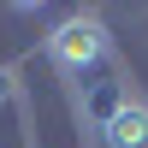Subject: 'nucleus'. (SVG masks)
I'll list each match as a JSON object with an SVG mask.
<instances>
[{"mask_svg":"<svg viewBox=\"0 0 148 148\" xmlns=\"http://www.w3.org/2000/svg\"><path fill=\"white\" fill-rule=\"evenodd\" d=\"M107 47H113L107 42V24L89 18V12H77V18H65V24L47 30V59H53L59 71H71V77H83L89 65H101Z\"/></svg>","mask_w":148,"mask_h":148,"instance_id":"1","label":"nucleus"},{"mask_svg":"<svg viewBox=\"0 0 148 148\" xmlns=\"http://www.w3.org/2000/svg\"><path fill=\"white\" fill-rule=\"evenodd\" d=\"M107 148H148V107L119 101L107 113Z\"/></svg>","mask_w":148,"mask_h":148,"instance_id":"2","label":"nucleus"}]
</instances>
